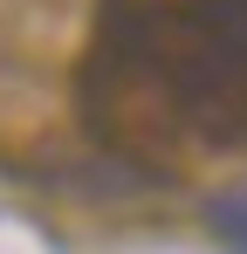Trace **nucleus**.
I'll return each instance as SVG.
<instances>
[{"label": "nucleus", "instance_id": "nucleus-1", "mask_svg": "<svg viewBox=\"0 0 247 254\" xmlns=\"http://www.w3.org/2000/svg\"><path fill=\"white\" fill-rule=\"evenodd\" d=\"M82 124L124 158H247V0H103Z\"/></svg>", "mask_w": 247, "mask_h": 254}, {"label": "nucleus", "instance_id": "nucleus-2", "mask_svg": "<svg viewBox=\"0 0 247 254\" xmlns=\"http://www.w3.org/2000/svg\"><path fill=\"white\" fill-rule=\"evenodd\" d=\"M206 234L227 241L234 254H247V192H220V199H206Z\"/></svg>", "mask_w": 247, "mask_h": 254}]
</instances>
